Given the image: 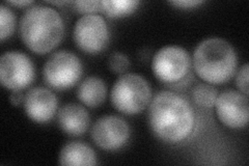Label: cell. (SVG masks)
<instances>
[{"label":"cell","mask_w":249,"mask_h":166,"mask_svg":"<svg viewBox=\"0 0 249 166\" xmlns=\"http://www.w3.org/2000/svg\"><path fill=\"white\" fill-rule=\"evenodd\" d=\"M24 94H23L20 91H13V92L10 94V101L13 105L18 106L21 103L24 101Z\"/></svg>","instance_id":"22"},{"label":"cell","mask_w":249,"mask_h":166,"mask_svg":"<svg viewBox=\"0 0 249 166\" xmlns=\"http://www.w3.org/2000/svg\"><path fill=\"white\" fill-rule=\"evenodd\" d=\"M169 3L178 9H192L197 5L204 3L202 0H175V1H169Z\"/></svg>","instance_id":"21"},{"label":"cell","mask_w":249,"mask_h":166,"mask_svg":"<svg viewBox=\"0 0 249 166\" xmlns=\"http://www.w3.org/2000/svg\"><path fill=\"white\" fill-rule=\"evenodd\" d=\"M216 112L219 121L229 128L240 129L248 123L249 103L244 93L228 90L218 94L215 102Z\"/></svg>","instance_id":"10"},{"label":"cell","mask_w":249,"mask_h":166,"mask_svg":"<svg viewBox=\"0 0 249 166\" xmlns=\"http://www.w3.org/2000/svg\"><path fill=\"white\" fill-rule=\"evenodd\" d=\"M16 17L10 7L5 4L0 5V38L4 41L10 37L15 31Z\"/></svg>","instance_id":"17"},{"label":"cell","mask_w":249,"mask_h":166,"mask_svg":"<svg viewBox=\"0 0 249 166\" xmlns=\"http://www.w3.org/2000/svg\"><path fill=\"white\" fill-rule=\"evenodd\" d=\"M238 58L233 47L223 38L209 37L201 41L193 53L196 74L208 83L222 84L232 78Z\"/></svg>","instance_id":"3"},{"label":"cell","mask_w":249,"mask_h":166,"mask_svg":"<svg viewBox=\"0 0 249 166\" xmlns=\"http://www.w3.org/2000/svg\"><path fill=\"white\" fill-rule=\"evenodd\" d=\"M61 165H96L97 156L93 149L79 141H73L64 146L59 154Z\"/></svg>","instance_id":"13"},{"label":"cell","mask_w":249,"mask_h":166,"mask_svg":"<svg viewBox=\"0 0 249 166\" xmlns=\"http://www.w3.org/2000/svg\"><path fill=\"white\" fill-rule=\"evenodd\" d=\"M248 74H249V66L248 64H244L241 69L238 71L236 76V84L239 91L248 96Z\"/></svg>","instance_id":"20"},{"label":"cell","mask_w":249,"mask_h":166,"mask_svg":"<svg viewBox=\"0 0 249 166\" xmlns=\"http://www.w3.org/2000/svg\"><path fill=\"white\" fill-rule=\"evenodd\" d=\"M130 66V60L127 55L122 52H113L108 58V67L114 73L124 74Z\"/></svg>","instance_id":"18"},{"label":"cell","mask_w":249,"mask_h":166,"mask_svg":"<svg viewBox=\"0 0 249 166\" xmlns=\"http://www.w3.org/2000/svg\"><path fill=\"white\" fill-rule=\"evenodd\" d=\"M90 136L102 149L116 151L127 144L130 138V127L122 117L104 115L92 125Z\"/></svg>","instance_id":"9"},{"label":"cell","mask_w":249,"mask_h":166,"mask_svg":"<svg viewBox=\"0 0 249 166\" xmlns=\"http://www.w3.org/2000/svg\"><path fill=\"white\" fill-rule=\"evenodd\" d=\"M74 39L83 52H102L109 43V29L105 19L97 14L83 15L75 24Z\"/></svg>","instance_id":"8"},{"label":"cell","mask_w":249,"mask_h":166,"mask_svg":"<svg viewBox=\"0 0 249 166\" xmlns=\"http://www.w3.org/2000/svg\"><path fill=\"white\" fill-rule=\"evenodd\" d=\"M149 124L159 139L167 144H178L192 133L196 113L190 103L181 94L162 91L151 100Z\"/></svg>","instance_id":"1"},{"label":"cell","mask_w":249,"mask_h":166,"mask_svg":"<svg viewBox=\"0 0 249 166\" xmlns=\"http://www.w3.org/2000/svg\"><path fill=\"white\" fill-rule=\"evenodd\" d=\"M60 129L70 136H81L89 126L88 110L77 103H68L58 111Z\"/></svg>","instance_id":"12"},{"label":"cell","mask_w":249,"mask_h":166,"mask_svg":"<svg viewBox=\"0 0 249 166\" xmlns=\"http://www.w3.org/2000/svg\"><path fill=\"white\" fill-rule=\"evenodd\" d=\"M57 105V98L54 92L42 86L31 89L24 99L26 114L36 123H47L52 120L56 113Z\"/></svg>","instance_id":"11"},{"label":"cell","mask_w":249,"mask_h":166,"mask_svg":"<svg viewBox=\"0 0 249 166\" xmlns=\"http://www.w3.org/2000/svg\"><path fill=\"white\" fill-rule=\"evenodd\" d=\"M191 66L189 53L180 46H165L156 52L152 69L156 78L165 83L181 81Z\"/></svg>","instance_id":"6"},{"label":"cell","mask_w":249,"mask_h":166,"mask_svg":"<svg viewBox=\"0 0 249 166\" xmlns=\"http://www.w3.org/2000/svg\"><path fill=\"white\" fill-rule=\"evenodd\" d=\"M110 99L113 106L122 113L137 114L150 104L152 90L142 75L127 73L113 84Z\"/></svg>","instance_id":"4"},{"label":"cell","mask_w":249,"mask_h":166,"mask_svg":"<svg viewBox=\"0 0 249 166\" xmlns=\"http://www.w3.org/2000/svg\"><path fill=\"white\" fill-rule=\"evenodd\" d=\"M6 3H9V4L14 5V6L22 7V6H27V5L33 4L34 2L33 1H25V0H23V1H7Z\"/></svg>","instance_id":"23"},{"label":"cell","mask_w":249,"mask_h":166,"mask_svg":"<svg viewBox=\"0 0 249 166\" xmlns=\"http://www.w3.org/2000/svg\"><path fill=\"white\" fill-rule=\"evenodd\" d=\"M138 5L137 0H104L101 1V11L110 18H120L133 13Z\"/></svg>","instance_id":"15"},{"label":"cell","mask_w":249,"mask_h":166,"mask_svg":"<svg viewBox=\"0 0 249 166\" xmlns=\"http://www.w3.org/2000/svg\"><path fill=\"white\" fill-rule=\"evenodd\" d=\"M34 62L26 54L10 51L2 54L0 59V80L5 89L21 91L35 80Z\"/></svg>","instance_id":"7"},{"label":"cell","mask_w":249,"mask_h":166,"mask_svg":"<svg viewBox=\"0 0 249 166\" xmlns=\"http://www.w3.org/2000/svg\"><path fill=\"white\" fill-rule=\"evenodd\" d=\"M65 24L60 14L50 6L36 4L20 21V36L28 49L37 54L48 53L60 44Z\"/></svg>","instance_id":"2"},{"label":"cell","mask_w":249,"mask_h":166,"mask_svg":"<svg viewBox=\"0 0 249 166\" xmlns=\"http://www.w3.org/2000/svg\"><path fill=\"white\" fill-rule=\"evenodd\" d=\"M77 96L84 105L95 108L105 101L107 90L102 79L91 76L85 78L77 91Z\"/></svg>","instance_id":"14"},{"label":"cell","mask_w":249,"mask_h":166,"mask_svg":"<svg viewBox=\"0 0 249 166\" xmlns=\"http://www.w3.org/2000/svg\"><path fill=\"white\" fill-rule=\"evenodd\" d=\"M82 71V62L77 55L70 51H57L45 62L44 79L51 88L64 91L79 81Z\"/></svg>","instance_id":"5"},{"label":"cell","mask_w":249,"mask_h":166,"mask_svg":"<svg viewBox=\"0 0 249 166\" xmlns=\"http://www.w3.org/2000/svg\"><path fill=\"white\" fill-rule=\"evenodd\" d=\"M74 10L84 15H91L101 11V1H75Z\"/></svg>","instance_id":"19"},{"label":"cell","mask_w":249,"mask_h":166,"mask_svg":"<svg viewBox=\"0 0 249 166\" xmlns=\"http://www.w3.org/2000/svg\"><path fill=\"white\" fill-rule=\"evenodd\" d=\"M218 97L217 90L214 86L207 83H199L192 90V98L200 107L210 108L215 105Z\"/></svg>","instance_id":"16"},{"label":"cell","mask_w":249,"mask_h":166,"mask_svg":"<svg viewBox=\"0 0 249 166\" xmlns=\"http://www.w3.org/2000/svg\"><path fill=\"white\" fill-rule=\"evenodd\" d=\"M50 4H55V5H62V4H66L69 3L68 1H49Z\"/></svg>","instance_id":"24"}]
</instances>
